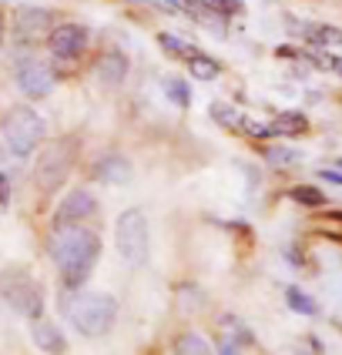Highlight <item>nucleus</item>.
Segmentation results:
<instances>
[{"label":"nucleus","instance_id":"f257e3e1","mask_svg":"<svg viewBox=\"0 0 342 355\" xmlns=\"http://www.w3.org/2000/svg\"><path fill=\"white\" fill-rule=\"evenodd\" d=\"M47 252L58 265L60 282L67 288H80L98 265L101 235L84 225H54V232L47 238Z\"/></svg>","mask_w":342,"mask_h":355},{"label":"nucleus","instance_id":"f03ea898","mask_svg":"<svg viewBox=\"0 0 342 355\" xmlns=\"http://www.w3.org/2000/svg\"><path fill=\"white\" fill-rule=\"evenodd\" d=\"M60 309H64L67 322L74 325V332H80L84 338L108 336L118 318V302L108 292H78L74 288V295L60 298Z\"/></svg>","mask_w":342,"mask_h":355},{"label":"nucleus","instance_id":"7ed1b4c3","mask_svg":"<svg viewBox=\"0 0 342 355\" xmlns=\"http://www.w3.org/2000/svg\"><path fill=\"white\" fill-rule=\"evenodd\" d=\"M0 138L14 158H27L47 141V124L34 107H14L0 124Z\"/></svg>","mask_w":342,"mask_h":355},{"label":"nucleus","instance_id":"20e7f679","mask_svg":"<svg viewBox=\"0 0 342 355\" xmlns=\"http://www.w3.org/2000/svg\"><path fill=\"white\" fill-rule=\"evenodd\" d=\"M0 295L17 315L31 318V322L44 315V288L27 268H7L0 275Z\"/></svg>","mask_w":342,"mask_h":355},{"label":"nucleus","instance_id":"39448f33","mask_svg":"<svg viewBox=\"0 0 342 355\" xmlns=\"http://www.w3.org/2000/svg\"><path fill=\"white\" fill-rule=\"evenodd\" d=\"M114 245H118V255L141 268L148 255H151V232H148V218L141 208H128L121 211L118 225H114Z\"/></svg>","mask_w":342,"mask_h":355},{"label":"nucleus","instance_id":"423d86ee","mask_svg":"<svg viewBox=\"0 0 342 355\" xmlns=\"http://www.w3.org/2000/svg\"><path fill=\"white\" fill-rule=\"evenodd\" d=\"M74 155H78V144L71 138H60V141H51L44 151H40L37 164H34V181L44 195L58 191L60 184L67 181L71 175V164H74Z\"/></svg>","mask_w":342,"mask_h":355},{"label":"nucleus","instance_id":"0eeeda50","mask_svg":"<svg viewBox=\"0 0 342 355\" xmlns=\"http://www.w3.org/2000/svg\"><path fill=\"white\" fill-rule=\"evenodd\" d=\"M14 80H17L20 94H24V98H31V101L47 98V94L54 91V84H58L54 71H51V64H47V60H40V58H24V60H17Z\"/></svg>","mask_w":342,"mask_h":355},{"label":"nucleus","instance_id":"6e6552de","mask_svg":"<svg viewBox=\"0 0 342 355\" xmlns=\"http://www.w3.org/2000/svg\"><path fill=\"white\" fill-rule=\"evenodd\" d=\"M47 47H51V54L58 60H78L84 54V47H87V27H80V24H60V27L51 31Z\"/></svg>","mask_w":342,"mask_h":355},{"label":"nucleus","instance_id":"1a4fd4ad","mask_svg":"<svg viewBox=\"0 0 342 355\" xmlns=\"http://www.w3.org/2000/svg\"><path fill=\"white\" fill-rule=\"evenodd\" d=\"M14 31H17L20 40H40V37H51L54 31V14L44 10V7H31L24 3L14 10Z\"/></svg>","mask_w":342,"mask_h":355},{"label":"nucleus","instance_id":"9d476101","mask_svg":"<svg viewBox=\"0 0 342 355\" xmlns=\"http://www.w3.org/2000/svg\"><path fill=\"white\" fill-rule=\"evenodd\" d=\"M94 211H98V198L91 195L87 188H74V191H67V198L58 205L54 225H80L84 218H91Z\"/></svg>","mask_w":342,"mask_h":355},{"label":"nucleus","instance_id":"9b49d317","mask_svg":"<svg viewBox=\"0 0 342 355\" xmlns=\"http://www.w3.org/2000/svg\"><path fill=\"white\" fill-rule=\"evenodd\" d=\"M252 342V332L245 329V322L235 315H221L219 325V342H215V355H241V349Z\"/></svg>","mask_w":342,"mask_h":355},{"label":"nucleus","instance_id":"f8f14e48","mask_svg":"<svg viewBox=\"0 0 342 355\" xmlns=\"http://www.w3.org/2000/svg\"><path fill=\"white\" fill-rule=\"evenodd\" d=\"M31 338H34V345H37L40 352H47V355H60L64 349H67L64 332H60L54 322H47L44 315L31 322Z\"/></svg>","mask_w":342,"mask_h":355},{"label":"nucleus","instance_id":"ddd939ff","mask_svg":"<svg viewBox=\"0 0 342 355\" xmlns=\"http://www.w3.org/2000/svg\"><path fill=\"white\" fill-rule=\"evenodd\" d=\"M94 78H98V84H104V87L124 84V78H128V58H124L121 51L101 54V60L94 64Z\"/></svg>","mask_w":342,"mask_h":355},{"label":"nucleus","instance_id":"4468645a","mask_svg":"<svg viewBox=\"0 0 342 355\" xmlns=\"http://www.w3.org/2000/svg\"><path fill=\"white\" fill-rule=\"evenodd\" d=\"M91 175L98 181H104V184H124L131 178V161L121 158V155H104V158L94 161Z\"/></svg>","mask_w":342,"mask_h":355},{"label":"nucleus","instance_id":"2eb2a0df","mask_svg":"<svg viewBox=\"0 0 342 355\" xmlns=\"http://www.w3.org/2000/svg\"><path fill=\"white\" fill-rule=\"evenodd\" d=\"M175 355H215V349L208 345V338H201L198 332H181L175 338Z\"/></svg>","mask_w":342,"mask_h":355},{"label":"nucleus","instance_id":"dca6fc26","mask_svg":"<svg viewBox=\"0 0 342 355\" xmlns=\"http://www.w3.org/2000/svg\"><path fill=\"white\" fill-rule=\"evenodd\" d=\"M309 121L302 118L299 111H289V114H279L272 121V135H282V138H296V135H305Z\"/></svg>","mask_w":342,"mask_h":355},{"label":"nucleus","instance_id":"f3484780","mask_svg":"<svg viewBox=\"0 0 342 355\" xmlns=\"http://www.w3.org/2000/svg\"><path fill=\"white\" fill-rule=\"evenodd\" d=\"M285 302H289V309H296L299 315H319V305L305 295L302 288H296V285H289V288H285Z\"/></svg>","mask_w":342,"mask_h":355},{"label":"nucleus","instance_id":"a211bd4d","mask_svg":"<svg viewBox=\"0 0 342 355\" xmlns=\"http://www.w3.org/2000/svg\"><path fill=\"white\" fill-rule=\"evenodd\" d=\"M188 67H191V74H195L198 80L219 78V64H215L212 58H205V54H198V51H195V54L188 58Z\"/></svg>","mask_w":342,"mask_h":355},{"label":"nucleus","instance_id":"6ab92c4d","mask_svg":"<svg viewBox=\"0 0 342 355\" xmlns=\"http://www.w3.org/2000/svg\"><path fill=\"white\" fill-rule=\"evenodd\" d=\"M164 91H168V98L175 101L178 107H188L191 104V91H188V84L178 78H164Z\"/></svg>","mask_w":342,"mask_h":355},{"label":"nucleus","instance_id":"aec40b11","mask_svg":"<svg viewBox=\"0 0 342 355\" xmlns=\"http://www.w3.org/2000/svg\"><path fill=\"white\" fill-rule=\"evenodd\" d=\"M292 201H299V205H309V208H316V205H325V195H322L319 188H309V184H299V188H292L289 191Z\"/></svg>","mask_w":342,"mask_h":355},{"label":"nucleus","instance_id":"412c9836","mask_svg":"<svg viewBox=\"0 0 342 355\" xmlns=\"http://www.w3.org/2000/svg\"><path fill=\"white\" fill-rule=\"evenodd\" d=\"M265 158L272 161L275 168H285V164L299 161V151H289V148H268V151H265Z\"/></svg>","mask_w":342,"mask_h":355},{"label":"nucleus","instance_id":"4be33fe9","mask_svg":"<svg viewBox=\"0 0 342 355\" xmlns=\"http://www.w3.org/2000/svg\"><path fill=\"white\" fill-rule=\"evenodd\" d=\"M309 37L319 40V44H339L342 31H336V27H309Z\"/></svg>","mask_w":342,"mask_h":355},{"label":"nucleus","instance_id":"5701e85b","mask_svg":"<svg viewBox=\"0 0 342 355\" xmlns=\"http://www.w3.org/2000/svg\"><path fill=\"white\" fill-rule=\"evenodd\" d=\"M161 47H164V51H171V54H178V58L181 54H185V58H191V54H195L185 40H175L171 34H161Z\"/></svg>","mask_w":342,"mask_h":355},{"label":"nucleus","instance_id":"b1692460","mask_svg":"<svg viewBox=\"0 0 342 355\" xmlns=\"http://www.w3.org/2000/svg\"><path fill=\"white\" fill-rule=\"evenodd\" d=\"M212 118L221 121L225 128H241V118L239 114H228V107H225V104H215V107H212Z\"/></svg>","mask_w":342,"mask_h":355},{"label":"nucleus","instance_id":"393cba45","mask_svg":"<svg viewBox=\"0 0 342 355\" xmlns=\"http://www.w3.org/2000/svg\"><path fill=\"white\" fill-rule=\"evenodd\" d=\"M10 205V184H7V178L0 175V211Z\"/></svg>","mask_w":342,"mask_h":355},{"label":"nucleus","instance_id":"a878e982","mask_svg":"<svg viewBox=\"0 0 342 355\" xmlns=\"http://www.w3.org/2000/svg\"><path fill=\"white\" fill-rule=\"evenodd\" d=\"M325 181H332V184H342V171H322Z\"/></svg>","mask_w":342,"mask_h":355},{"label":"nucleus","instance_id":"bb28decb","mask_svg":"<svg viewBox=\"0 0 342 355\" xmlns=\"http://www.w3.org/2000/svg\"><path fill=\"white\" fill-rule=\"evenodd\" d=\"M0 47H3V14H0Z\"/></svg>","mask_w":342,"mask_h":355},{"label":"nucleus","instance_id":"cd10ccee","mask_svg":"<svg viewBox=\"0 0 342 355\" xmlns=\"http://www.w3.org/2000/svg\"><path fill=\"white\" fill-rule=\"evenodd\" d=\"M332 67H336V71L342 74V58H339V60H332Z\"/></svg>","mask_w":342,"mask_h":355},{"label":"nucleus","instance_id":"c85d7f7f","mask_svg":"<svg viewBox=\"0 0 342 355\" xmlns=\"http://www.w3.org/2000/svg\"><path fill=\"white\" fill-rule=\"evenodd\" d=\"M168 3H181V0H168Z\"/></svg>","mask_w":342,"mask_h":355},{"label":"nucleus","instance_id":"c756f323","mask_svg":"<svg viewBox=\"0 0 342 355\" xmlns=\"http://www.w3.org/2000/svg\"><path fill=\"white\" fill-rule=\"evenodd\" d=\"M336 164H339V168H342V158H339V161H336Z\"/></svg>","mask_w":342,"mask_h":355},{"label":"nucleus","instance_id":"7c9ffc66","mask_svg":"<svg viewBox=\"0 0 342 355\" xmlns=\"http://www.w3.org/2000/svg\"><path fill=\"white\" fill-rule=\"evenodd\" d=\"M148 355H158V352H148Z\"/></svg>","mask_w":342,"mask_h":355}]
</instances>
